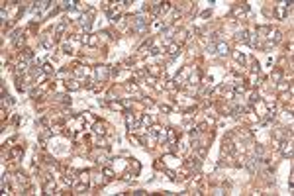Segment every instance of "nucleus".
I'll return each instance as SVG.
<instances>
[{
	"instance_id": "nucleus-1",
	"label": "nucleus",
	"mask_w": 294,
	"mask_h": 196,
	"mask_svg": "<svg viewBox=\"0 0 294 196\" xmlns=\"http://www.w3.org/2000/svg\"><path fill=\"white\" fill-rule=\"evenodd\" d=\"M243 165L247 167V171L251 175H255V173L259 171V167H261V157H247V159L243 161Z\"/></svg>"
},
{
	"instance_id": "nucleus-2",
	"label": "nucleus",
	"mask_w": 294,
	"mask_h": 196,
	"mask_svg": "<svg viewBox=\"0 0 294 196\" xmlns=\"http://www.w3.org/2000/svg\"><path fill=\"white\" fill-rule=\"evenodd\" d=\"M94 77H96V80L104 82V80H108V77H110V69L106 65H96L94 67Z\"/></svg>"
},
{
	"instance_id": "nucleus-3",
	"label": "nucleus",
	"mask_w": 294,
	"mask_h": 196,
	"mask_svg": "<svg viewBox=\"0 0 294 196\" xmlns=\"http://www.w3.org/2000/svg\"><path fill=\"white\" fill-rule=\"evenodd\" d=\"M92 18H94V10H92V8H86V14L80 16V24L85 27V32H88L92 27Z\"/></svg>"
},
{
	"instance_id": "nucleus-4",
	"label": "nucleus",
	"mask_w": 294,
	"mask_h": 196,
	"mask_svg": "<svg viewBox=\"0 0 294 196\" xmlns=\"http://www.w3.org/2000/svg\"><path fill=\"white\" fill-rule=\"evenodd\" d=\"M278 147H281L282 157H288V159H292V143H288V141H282Z\"/></svg>"
},
{
	"instance_id": "nucleus-5",
	"label": "nucleus",
	"mask_w": 294,
	"mask_h": 196,
	"mask_svg": "<svg viewBox=\"0 0 294 196\" xmlns=\"http://www.w3.org/2000/svg\"><path fill=\"white\" fill-rule=\"evenodd\" d=\"M222 153H223V155H233V153H235V145H233V141H231V139H228V141H223Z\"/></svg>"
},
{
	"instance_id": "nucleus-6",
	"label": "nucleus",
	"mask_w": 294,
	"mask_h": 196,
	"mask_svg": "<svg viewBox=\"0 0 294 196\" xmlns=\"http://www.w3.org/2000/svg\"><path fill=\"white\" fill-rule=\"evenodd\" d=\"M235 39H239L243 43H249V32L247 30H239V32L235 33Z\"/></svg>"
},
{
	"instance_id": "nucleus-7",
	"label": "nucleus",
	"mask_w": 294,
	"mask_h": 196,
	"mask_svg": "<svg viewBox=\"0 0 294 196\" xmlns=\"http://www.w3.org/2000/svg\"><path fill=\"white\" fill-rule=\"evenodd\" d=\"M216 53H222V55L229 53V47H228V43H223V41H220V43H216Z\"/></svg>"
},
{
	"instance_id": "nucleus-8",
	"label": "nucleus",
	"mask_w": 294,
	"mask_h": 196,
	"mask_svg": "<svg viewBox=\"0 0 294 196\" xmlns=\"http://www.w3.org/2000/svg\"><path fill=\"white\" fill-rule=\"evenodd\" d=\"M167 51H169L171 55H173V57H175L176 53L180 51V45H178V43H171V41H169V43H167Z\"/></svg>"
},
{
	"instance_id": "nucleus-9",
	"label": "nucleus",
	"mask_w": 294,
	"mask_h": 196,
	"mask_svg": "<svg viewBox=\"0 0 294 196\" xmlns=\"http://www.w3.org/2000/svg\"><path fill=\"white\" fill-rule=\"evenodd\" d=\"M65 85H67V88H69V90H78V88H80V82H78V80H75V78L67 80Z\"/></svg>"
},
{
	"instance_id": "nucleus-10",
	"label": "nucleus",
	"mask_w": 294,
	"mask_h": 196,
	"mask_svg": "<svg viewBox=\"0 0 294 196\" xmlns=\"http://www.w3.org/2000/svg\"><path fill=\"white\" fill-rule=\"evenodd\" d=\"M186 167L188 169H200V159H188V163H186Z\"/></svg>"
},
{
	"instance_id": "nucleus-11",
	"label": "nucleus",
	"mask_w": 294,
	"mask_h": 196,
	"mask_svg": "<svg viewBox=\"0 0 294 196\" xmlns=\"http://www.w3.org/2000/svg\"><path fill=\"white\" fill-rule=\"evenodd\" d=\"M82 41H86V43H88V45H92V47L98 45V37H96V35H88V37H82Z\"/></svg>"
},
{
	"instance_id": "nucleus-12",
	"label": "nucleus",
	"mask_w": 294,
	"mask_h": 196,
	"mask_svg": "<svg viewBox=\"0 0 294 196\" xmlns=\"http://www.w3.org/2000/svg\"><path fill=\"white\" fill-rule=\"evenodd\" d=\"M276 16H278V18H286V6H284L282 2H281V6L276 8Z\"/></svg>"
},
{
	"instance_id": "nucleus-13",
	"label": "nucleus",
	"mask_w": 294,
	"mask_h": 196,
	"mask_svg": "<svg viewBox=\"0 0 294 196\" xmlns=\"http://www.w3.org/2000/svg\"><path fill=\"white\" fill-rule=\"evenodd\" d=\"M263 155H265V147L257 143L255 145V157H263Z\"/></svg>"
},
{
	"instance_id": "nucleus-14",
	"label": "nucleus",
	"mask_w": 294,
	"mask_h": 196,
	"mask_svg": "<svg viewBox=\"0 0 294 196\" xmlns=\"http://www.w3.org/2000/svg\"><path fill=\"white\" fill-rule=\"evenodd\" d=\"M194 149H196V155L200 157V159L206 157V147H204V145H198V147H194Z\"/></svg>"
},
{
	"instance_id": "nucleus-15",
	"label": "nucleus",
	"mask_w": 294,
	"mask_h": 196,
	"mask_svg": "<svg viewBox=\"0 0 294 196\" xmlns=\"http://www.w3.org/2000/svg\"><path fill=\"white\" fill-rule=\"evenodd\" d=\"M233 59L237 61V63H241V65L245 63V55H243V53H237V51H233Z\"/></svg>"
},
{
	"instance_id": "nucleus-16",
	"label": "nucleus",
	"mask_w": 294,
	"mask_h": 196,
	"mask_svg": "<svg viewBox=\"0 0 294 196\" xmlns=\"http://www.w3.org/2000/svg\"><path fill=\"white\" fill-rule=\"evenodd\" d=\"M41 45L47 47V49H51V47H53V41H51L49 37H41Z\"/></svg>"
},
{
	"instance_id": "nucleus-17",
	"label": "nucleus",
	"mask_w": 294,
	"mask_h": 196,
	"mask_svg": "<svg viewBox=\"0 0 294 196\" xmlns=\"http://www.w3.org/2000/svg\"><path fill=\"white\" fill-rule=\"evenodd\" d=\"M94 131L100 133V135H104V133H106V130H104V125H102V124H94Z\"/></svg>"
},
{
	"instance_id": "nucleus-18",
	"label": "nucleus",
	"mask_w": 294,
	"mask_h": 196,
	"mask_svg": "<svg viewBox=\"0 0 294 196\" xmlns=\"http://www.w3.org/2000/svg\"><path fill=\"white\" fill-rule=\"evenodd\" d=\"M41 71H43V73H45V75H53V67H51V65H49V63H45V65H43V67H41Z\"/></svg>"
},
{
	"instance_id": "nucleus-19",
	"label": "nucleus",
	"mask_w": 294,
	"mask_h": 196,
	"mask_svg": "<svg viewBox=\"0 0 294 196\" xmlns=\"http://www.w3.org/2000/svg\"><path fill=\"white\" fill-rule=\"evenodd\" d=\"M141 125H153V120H151V116H143V118H141Z\"/></svg>"
},
{
	"instance_id": "nucleus-20",
	"label": "nucleus",
	"mask_w": 294,
	"mask_h": 196,
	"mask_svg": "<svg viewBox=\"0 0 294 196\" xmlns=\"http://www.w3.org/2000/svg\"><path fill=\"white\" fill-rule=\"evenodd\" d=\"M102 173H104V176H106V178H114V171H112V169H108V167H104V171H102Z\"/></svg>"
},
{
	"instance_id": "nucleus-21",
	"label": "nucleus",
	"mask_w": 294,
	"mask_h": 196,
	"mask_svg": "<svg viewBox=\"0 0 294 196\" xmlns=\"http://www.w3.org/2000/svg\"><path fill=\"white\" fill-rule=\"evenodd\" d=\"M65 24H59V26H57V30H55V33H57V35H63V33H65Z\"/></svg>"
},
{
	"instance_id": "nucleus-22",
	"label": "nucleus",
	"mask_w": 294,
	"mask_h": 196,
	"mask_svg": "<svg viewBox=\"0 0 294 196\" xmlns=\"http://www.w3.org/2000/svg\"><path fill=\"white\" fill-rule=\"evenodd\" d=\"M61 49H63V53H67V55H71V53H73V49H71V45H69V43H63V47H61Z\"/></svg>"
},
{
	"instance_id": "nucleus-23",
	"label": "nucleus",
	"mask_w": 294,
	"mask_h": 196,
	"mask_svg": "<svg viewBox=\"0 0 294 196\" xmlns=\"http://www.w3.org/2000/svg\"><path fill=\"white\" fill-rule=\"evenodd\" d=\"M281 77H282V71H281V69L273 71V78H274V80H281Z\"/></svg>"
},
{
	"instance_id": "nucleus-24",
	"label": "nucleus",
	"mask_w": 294,
	"mask_h": 196,
	"mask_svg": "<svg viewBox=\"0 0 294 196\" xmlns=\"http://www.w3.org/2000/svg\"><path fill=\"white\" fill-rule=\"evenodd\" d=\"M165 173H167V176H169L171 180H176V175H175V171H171V169H165Z\"/></svg>"
},
{
	"instance_id": "nucleus-25",
	"label": "nucleus",
	"mask_w": 294,
	"mask_h": 196,
	"mask_svg": "<svg viewBox=\"0 0 294 196\" xmlns=\"http://www.w3.org/2000/svg\"><path fill=\"white\" fill-rule=\"evenodd\" d=\"M75 75H77V77H82V75H85V69H82V67H75Z\"/></svg>"
},
{
	"instance_id": "nucleus-26",
	"label": "nucleus",
	"mask_w": 294,
	"mask_h": 196,
	"mask_svg": "<svg viewBox=\"0 0 294 196\" xmlns=\"http://www.w3.org/2000/svg\"><path fill=\"white\" fill-rule=\"evenodd\" d=\"M149 53H151V55H159V53H161V49H159L157 45H153V47L149 49Z\"/></svg>"
},
{
	"instance_id": "nucleus-27",
	"label": "nucleus",
	"mask_w": 294,
	"mask_h": 196,
	"mask_svg": "<svg viewBox=\"0 0 294 196\" xmlns=\"http://www.w3.org/2000/svg\"><path fill=\"white\" fill-rule=\"evenodd\" d=\"M161 112H167V114H169V112H171V106H163V104H161Z\"/></svg>"
},
{
	"instance_id": "nucleus-28",
	"label": "nucleus",
	"mask_w": 294,
	"mask_h": 196,
	"mask_svg": "<svg viewBox=\"0 0 294 196\" xmlns=\"http://www.w3.org/2000/svg\"><path fill=\"white\" fill-rule=\"evenodd\" d=\"M208 53H216V45L212 43V45H208Z\"/></svg>"
},
{
	"instance_id": "nucleus-29",
	"label": "nucleus",
	"mask_w": 294,
	"mask_h": 196,
	"mask_svg": "<svg viewBox=\"0 0 294 196\" xmlns=\"http://www.w3.org/2000/svg\"><path fill=\"white\" fill-rule=\"evenodd\" d=\"M208 16H210V10H204V12L200 14V18H208Z\"/></svg>"
},
{
	"instance_id": "nucleus-30",
	"label": "nucleus",
	"mask_w": 294,
	"mask_h": 196,
	"mask_svg": "<svg viewBox=\"0 0 294 196\" xmlns=\"http://www.w3.org/2000/svg\"><path fill=\"white\" fill-rule=\"evenodd\" d=\"M118 73H120V69H118V67H114V69H110V75H118Z\"/></svg>"
},
{
	"instance_id": "nucleus-31",
	"label": "nucleus",
	"mask_w": 294,
	"mask_h": 196,
	"mask_svg": "<svg viewBox=\"0 0 294 196\" xmlns=\"http://www.w3.org/2000/svg\"><path fill=\"white\" fill-rule=\"evenodd\" d=\"M139 143H143V145H145V143H147V137L141 135V137H139Z\"/></svg>"
}]
</instances>
